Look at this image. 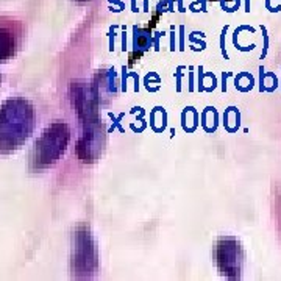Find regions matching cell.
I'll list each match as a JSON object with an SVG mask.
<instances>
[{
  "instance_id": "1",
  "label": "cell",
  "mask_w": 281,
  "mask_h": 281,
  "mask_svg": "<svg viewBox=\"0 0 281 281\" xmlns=\"http://www.w3.org/2000/svg\"><path fill=\"white\" fill-rule=\"evenodd\" d=\"M36 124L35 108L28 100L11 97L0 105V153H11L22 147Z\"/></svg>"
},
{
  "instance_id": "2",
  "label": "cell",
  "mask_w": 281,
  "mask_h": 281,
  "mask_svg": "<svg viewBox=\"0 0 281 281\" xmlns=\"http://www.w3.org/2000/svg\"><path fill=\"white\" fill-rule=\"evenodd\" d=\"M71 130L66 122H53L41 133L31 150V170H44L58 163L69 146Z\"/></svg>"
},
{
  "instance_id": "3",
  "label": "cell",
  "mask_w": 281,
  "mask_h": 281,
  "mask_svg": "<svg viewBox=\"0 0 281 281\" xmlns=\"http://www.w3.org/2000/svg\"><path fill=\"white\" fill-rule=\"evenodd\" d=\"M22 30L18 22L0 19V63H6L18 53L21 46Z\"/></svg>"
},
{
  "instance_id": "4",
  "label": "cell",
  "mask_w": 281,
  "mask_h": 281,
  "mask_svg": "<svg viewBox=\"0 0 281 281\" xmlns=\"http://www.w3.org/2000/svg\"><path fill=\"white\" fill-rule=\"evenodd\" d=\"M78 2H86V0H78Z\"/></svg>"
}]
</instances>
